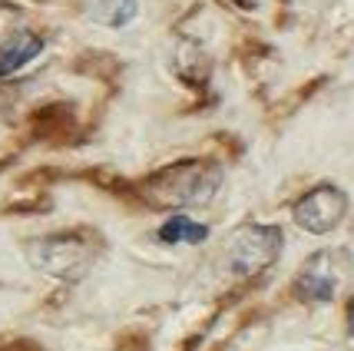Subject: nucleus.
Instances as JSON below:
<instances>
[{
  "label": "nucleus",
  "mask_w": 354,
  "mask_h": 351,
  "mask_svg": "<svg viewBox=\"0 0 354 351\" xmlns=\"http://www.w3.org/2000/svg\"><path fill=\"white\" fill-rule=\"evenodd\" d=\"M222 186V166L212 159H183L142 179L139 196L156 209H192L205 206Z\"/></svg>",
  "instance_id": "1"
},
{
  "label": "nucleus",
  "mask_w": 354,
  "mask_h": 351,
  "mask_svg": "<svg viewBox=\"0 0 354 351\" xmlns=\"http://www.w3.org/2000/svg\"><path fill=\"white\" fill-rule=\"evenodd\" d=\"M93 245L86 235H73V232H63V235H46L37 242L27 245V259L33 262V269L63 278V282H77L90 272L93 265Z\"/></svg>",
  "instance_id": "2"
},
{
  "label": "nucleus",
  "mask_w": 354,
  "mask_h": 351,
  "mask_svg": "<svg viewBox=\"0 0 354 351\" xmlns=\"http://www.w3.org/2000/svg\"><path fill=\"white\" fill-rule=\"evenodd\" d=\"M281 255V229L278 226H242L225 245V265L235 278H255L272 269Z\"/></svg>",
  "instance_id": "3"
},
{
  "label": "nucleus",
  "mask_w": 354,
  "mask_h": 351,
  "mask_svg": "<svg viewBox=\"0 0 354 351\" xmlns=\"http://www.w3.org/2000/svg\"><path fill=\"white\" fill-rule=\"evenodd\" d=\"M344 213H348V196L335 183L315 186L311 192H305V196L295 202V209H292L295 226L311 232V235L331 232L344 219Z\"/></svg>",
  "instance_id": "4"
},
{
  "label": "nucleus",
  "mask_w": 354,
  "mask_h": 351,
  "mask_svg": "<svg viewBox=\"0 0 354 351\" xmlns=\"http://www.w3.org/2000/svg\"><path fill=\"white\" fill-rule=\"evenodd\" d=\"M344 255L338 249H324V252H315L301 272L295 278V295L301 302H331L338 295L341 275H344Z\"/></svg>",
  "instance_id": "5"
},
{
  "label": "nucleus",
  "mask_w": 354,
  "mask_h": 351,
  "mask_svg": "<svg viewBox=\"0 0 354 351\" xmlns=\"http://www.w3.org/2000/svg\"><path fill=\"white\" fill-rule=\"evenodd\" d=\"M40 50H44V40L30 30H20V33H14L10 40H3V44H0V80L17 73L20 66H27Z\"/></svg>",
  "instance_id": "6"
},
{
  "label": "nucleus",
  "mask_w": 354,
  "mask_h": 351,
  "mask_svg": "<svg viewBox=\"0 0 354 351\" xmlns=\"http://www.w3.org/2000/svg\"><path fill=\"white\" fill-rule=\"evenodd\" d=\"M209 239V229L202 226V222H192L189 215H172L169 222L159 229V242L166 245H176V242H192L199 245Z\"/></svg>",
  "instance_id": "7"
},
{
  "label": "nucleus",
  "mask_w": 354,
  "mask_h": 351,
  "mask_svg": "<svg viewBox=\"0 0 354 351\" xmlns=\"http://www.w3.org/2000/svg\"><path fill=\"white\" fill-rule=\"evenodd\" d=\"M139 3L136 0H96V20L106 24V27H126L133 17H136Z\"/></svg>",
  "instance_id": "8"
},
{
  "label": "nucleus",
  "mask_w": 354,
  "mask_h": 351,
  "mask_svg": "<svg viewBox=\"0 0 354 351\" xmlns=\"http://www.w3.org/2000/svg\"><path fill=\"white\" fill-rule=\"evenodd\" d=\"M14 7H10V3H0V37H3V30H7V24H10V20H14Z\"/></svg>",
  "instance_id": "9"
},
{
  "label": "nucleus",
  "mask_w": 354,
  "mask_h": 351,
  "mask_svg": "<svg viewBox=\"0 0 354 351\" xmlns=\"http://www.w3.org/2000/svg\"><path fill=\"white\" fill-rule=\"evenodd\" d=\"M351 335H354V305H351Z\"/></svg>",
  "instance_id": "10"
}]
</instances>
